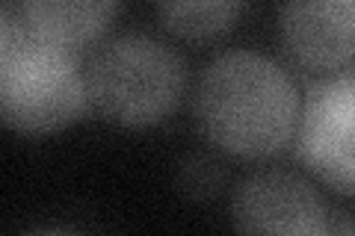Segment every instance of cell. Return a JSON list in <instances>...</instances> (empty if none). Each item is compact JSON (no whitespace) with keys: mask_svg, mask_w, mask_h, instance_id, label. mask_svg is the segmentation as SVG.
<instances>
[{"mask_svg":"<svg viewBox=\"0 0 355 236\" xmlns=\"http://www.w3.org/2000/svg\"><path fill=\"white\" fill-rule=\"evenodd\" d=\"M178 181H181V189L187 195L207 198V195L219 192L222 181H225V172H222V165L216 160H207V156H202V154H193L181 163Z\"/></svg>","mask_w":355,"mask_h":236,"instance_id":"9","label":"cell"},{"mask_svg":"<svg viewBox=\"0 0 355 236\" xmlns=\"http://www.w3.org/2000/svg\"><path fill=\"white\" fill-rule=\"evenodd\" d=\"M89 109L86 69L74 51L21 24L12 3L0 9V116L27 136L57 133Z\"/></svg>","mask_w":355,"mask_h":236,"instance_id":"2","label":"cell"},{"mask_svg":"<svg viewBox=\"0 0 355 236\" xmlns=\"http://www.w3.org/2000/svg\"><path fill=\"white\" fill-rule=\"evenodd\" d=\"M184 86L181 56L148 33H119L86 62L89 107L121 127L160 125L181 104Z\"/></svg>","mask_w":355,"mask_h":236,"instance_id":"3","label":"cell"},{"mask_svg":"<svg viewBox=\"0 0 355 236\" xmlns=\"http://www.w3.org/2000/svg\"><path fill=\"white\" fill-rule=\"evenodd\" d=\"M329 236H355V221L349 219H343V221H331V233Z\"/></svg>","mask_w":355,"mask_h":236,"instance_id":"10","label":"cell"},{"mask_svg":"<svg viewBox=\"0 0 355 236\" xmlns=\"http://www.w3.org/2000/svg\"><path fill=\"white\" fill-rule=\"evenodd\" d=\"M243 3L234 0H202V3H160V24L187 42H210L237 24Z\"/></svg>","mask_w":355,"mask_h":236,"instance_id":"8","label":"cell"},{"mask_svg":"<svg viewBox=\"0 0 355 236\" xmlns=\"http://www.w3.org/2000/svg\"><path fill=\"white\" fill-rule=\"evenodd\" d=\"M12 6L33 36L60 44L65 51L98 42L119 12V3H69V0H30Z\"/></svg>","mask_w":355,"mask_h":236,"instance_id":"7","label":"cell"},{"mask_svg":"<svg viewBox=\"0 0 355 236\" xmlns=\"http://www.w3.org/2000/svg\"><path fill=\"white\" fill-rule=\"evenodd\" d=\"M193 112L202 136L240 160L282 154L296 139L302 95L279 60L252 48L222 51L196 80Z\"/></svg>","mask_w":355,"mask_h":236,"instance_id":"1","label":"cell"},{"mask_svg":"<svg viewBox=\"0 0 355 236\" xmlns=\"http://www.w3.org/2000/svg\"><path fill=\"white\" fill-rule=\"evenodd\" d=\"M24 236H77L71 230H60V228H39V230H27Z\"/></svg>","mask_w":355,"mask_h":236,"instance_id":"11","label":"cell"},{"mask_svg":"<svg viewBox=\"0 0 355 236\" xmlns=\"http://www.w3.org/2000/svg\"><path fill=\"white\" fill-rule=\"evenodd\" d=\"M293 148L320 183L355 195V65L305 89Z\"/></svg>","mask_w":355,"mask_h":236,"instance_id":"4","label":"cell"},{"mask_svg":"<svg viewBox=\"0 0 355 236\" xmlns=\"http://www.w3.org/2000/svg\"><path fill=\"white\" fill-rule=\"evenodd\" d=\"M287 62L308 74H335L355 62V0H299L275 18Z\"/></svg>","mask_w":355,"mask_h":236,"instance_id":"6","label":"cell"},{"mask_svg":"<svg viewBox=\"0 0 355 236\" xmlns=\"http://www.w3.org/2000/svg\"><path fill=\"white\" fill-rule=\"evenodd\" d=\"M231 228L237 236H329L331 212L308 177L261 168L231 195Z\"/></svg>","mask_w":355,"mask_h":236,"instance_id":"5","label":"cell"}]
</instances>
